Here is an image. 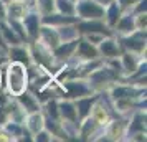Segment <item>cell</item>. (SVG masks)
I'll return each instance as SVG.
<instances>
[{
    "label": "cell",
    "instance_id": "cell-1",
    "mask_svg": "<svg viewBox=\"0 0 147 142\" xmlns=\"http://www.w3.org/2000/svg\"><path fill=\"white\" fill-rule=\"evenodd\" d=\"M25 69L20 65H13L10 68V73H8V86L10 91L13 94H22V91L25 89Z\"/></svg>",
    "mask_w": 147,
    "mask_h": 142
},
{
    "label": "cell",
    "instance_id": "cell-2",
    "mask_svg": "<svg viewBox=\"0 0 147 142\" xmlns=\"http://www.w3.org/2000/svg\"><path fill=\"white\" fill-rule=\"evenodd\" d=\"M78 12L84 18H99L102 15V8L98 3H93V2H83L78 7Z\"/></svg>",
    "mask_w": 147,
    "mask_h": 142
},
{
    "label": "cell",
    "instance_id": "cell-3",
    "mask_svg": "<svg viewBox=\"0 0 147 142\" xmlns=\"http://www.w3.org/2000/svg\"><path fill=\"white\" fill-rule=\"evenodd\" d=\"M25 27L28 28V33L32 36H36L38 35V17L36 15H30L25 18Z\"/></svg>",
    "mask_w": 147,
    "mask_h": 142
},
{
    "label": "cell",
    "instance_id": "cell-4",
    "mask_svg": "<svg viewBox=\"0 0 147 142\" xmlns=\"http://www.w3.org/2000/svg\"><path fill=\"white\" fill-rule=\"evenodd\" d=\"M80 55H81V56H84V58H94V56H96V50H94L89 43H86V41H81V45H80Z\"/></svg>",
    "mask_w": 147,
    "mask_h": 142
},
{
    "label": "cell",
    "instance_id": "cell-5",
    "mask_svg": "<svg viewBox=\"0 0 147 142\" xmlns=\"http://www.w3.org/2000/svg\"><path fill=\"white\" fill-rule=\"evenodd\" d=\"M60 108H61V114L65 116L66 119H74V117H76V111H74L73 104H69V102H63Z\"/></svg>",
    "mask_w": 147,
    "mask_h": 142
},
{
    "label": "cell",
    "instance_id": "cell-6",
    "mask_svg": "<svg viewBox=\"0 0 147 142\" xmlns=\"http://www.w3.org/2000/svg\"><path fill=\"white\" fill-rule=\"evenodd\" d=\"M102 53L107 55V56H116L117 55V46L114 41H102Z\"/></svg>",
    "mask_w": 147,
    "mask_h": 142
},
{
    "label": "cell",
    "instance_id": "cell-7",
    "mask_svg": "<svg viewBox=\"0 0 147 142\" xmlns=\"http://www.w3.org/2000/svg\"><path fill=\"white\" fill-rule=\"evenodd\" d=\"M81 30L83 32H102V23H99V22H91V23H83L81 25Z\"/></svg>",
    "mask_w": 147,
    "mask_h": 142
},
{
    "label": "cell",
    "instance_id": "cell-8",
    "mask_svg": "<svg viewBox=\"0 0 147 142\" xmlns=\"http://www.w3.org/2000/svg\"><path fill=\"white\" fill-rule=\"evenodd\" d=\"M68 88L71 89V96H80V94H84V93H86L88 89H86V86H83V84H81V83H78V84H76V83H68Z\"/></svg>",
    "mask_w": 147,
    "mask_h": 142
},
{
    "label": "cell",
    "instance_id": "cell-9",
    "mask_svg": "<svg viewBox=\"0 0 147 142\" xmlns=\"http://www.w3.org/2000/svg\"><path fill=\"white\" fill-rule=\"evenodd\" d=\"M20 101H22V104H23L28 111H36V104H35V101L28 94H22L20 96Z\"/></svg>",
    "mask_w": 147,
    "mask_h": 142
},
{
    "label": "cell",
    "instance_id": "cell-10",
    "mask_svg": "<svg viewBox=\"0 0 147 142\" xmlns=\"http://www.w3.org/2000/svg\"><path fill=\"white\" fill-rule=\"evenodd\" d=\"M91 104H93V99H83V101L78 102V108H80V114L86 116L91 109Z\"/></svg>",
    "mask_w": 147,
    "mask_h": 142
},
{
    "label": "cell",
    "instance_id": "cell-11",
    "mask_svg": "<svg viewBox=\"0 0 147 142\" xmlns=\"http://www.w3.org/2000/svg\"><path fill=\"white\" fill-rule=\"evenodd\" d=\"M107 17H109V23H116V22H117V17H119V8H117L116 3H113V5L109 7Z\"/></svg>",
    "mask_w": 147,
    "mask_h": 142
},
{
    "label": "cell",
    "instance_id": "cell-12",
    "mask_svg": "<svg viewBox=\"0 0 147 142\" xmlns=\"http://www.w3.org/2000/svg\"><path fill=\"white\" fill-rule=\"evenodd\" d=\"M126 46L134 48V50H142V48H144V40H142V38H140V40L129 38V40H126Z\"/></svg>",
    "mask_w": 147,
    "mask_h": 142
},
{
    "label": "cell",
    "instance_id": "cell-13",
    "mask_svg": "<svg viewBox=\"0 0 147 142\" xmlns=\"http://www.w3.org/2000/svg\"><path fill=\"white\" fill-rule=\"evenodd\" d=\"M144 129V122H142V116H137L136 119H134V124L132 127L129 129V132L132 134V132H136V131H142Z\"/></svg>",
    "mask_w": 147,
    "mask_h": 142
},
{
    "label": "cell",
    "instance_id": "cell-14",
    "mask_svg": "<svg viewBox=\"0 0 147 142\" xmlns=\"http://www.w3.org/2000/svg\"><path fill=\"white\" fill-rule=\"evenodd\" d=\"M58 7L65 13H73V5H69L68 0H58Z\"/></svg>",
    "mask_w": 147,
    "mask_h": 142
},
{
    "label": "cell",
    "instance_id": "cell-15",
    "mask_svg": "<svg viewBox=\"0 0 147 142\" xmlns=\"http://www.w3.org/2000/svg\"><path fill=\"white\" fill-rule=\"evenodd\" d=\"M47 23H61V22H73V18H63L61 15H53V17H48L45 18Z\"/></svg>",
    "mask_w": 147,
    "mask_h": 142
},
{
    "label": "cell",
    "instance_id": "cell-16",
    "mask_svg": "<svg viewBox=\"0 0 147 142\" xmlns=\"http://www.w3.org/2000/svg\"><path fill=\"white\" fill-rule=\"evenodd\" d=\"M119 28L122 32H131V28H132V18H131V17H126L124 20L121 22Z\"/></svg>",
    "mask_w": 147,
    "mask_h": 142
},
{
    "label": "cell",
    "instance_id": "cell-17",
    "mask_svg": "<svg viewBox=\"0 0 147 142\" xmlns=\"http://www.w3.org/2000/svg\"><path fill=\"white\" fill-rule=\"evenodd\" d=\"M12 58L20 61H27V53L22 51V50H12Z\"/></svg>",
    "mask_w": 147,
    "mask_h": 142
},
{
    "label": "cell",
    "instance_id": "cell-18",
    "mask_svg": "<svg viewBox=\"0 0 147 142\" xmlns=\"http://www.w3.org/2000/svg\"><path fill=\"white\" fill-rule=\"evenodd\" d=\"M30 122H32V124H30V127H32V129L35 131V132H36V131L40 129V126H41V119H40V116H33V117L30 119Z\"/></svg>",
    "mask_w": 147,
    "mask_h": 142
},
{
    "label": "cell",
    "instance_id": "cell-19",
    "mask_svg": "<svg viewBox=\"0 0 147 142\" xmlns=\"http://www.w3.org/2000/svg\"><path fill=\"white\" fill-rule=\"evenodd\" d=\"M2 32L5 33V36H7L8 40L12 41V43H17V40H18V38L15 36V33H13V32H12V30H8L7 27H2Z\"/></svg>",
    "mask_w": 147,
    "mask_h": 142
},
{
    "label": "cell",
    "instance_id": "cell-20",
    "mask_svg": "<svg viewBox=\"0 0 147 142\" xmlns=\"http://www.w3.org/2000/svg\"><path fill=\"white\" fill-rule=\"evenodd\" d=\"M73 48H74V45L71 43V45H65V46H61L60 50H58V55H68L69 51H73Z\"/></svg>",
    "mask_w": 147,
    "mask_h": 142
},
{
    "label": "cell",
    "instance_id": "cell-21",
    "mask_svg": "<svg viewBox=\"0 0 147 142\" xmlns=\"http://www.w3.org/2000/svg\"><path fill=\"white\" fill-rule=\"evenodd\" d=\"M124 61H126V69L127 71H134V61L131 60V56H124Z\"/></svg>",
    "mask_w": 147,
    "mask_h": 142
},
{
    "label": "cell",
    "instance_id": "cell-22",
    "mask_svg": "<svg viewBox=\"0 0 147 142\" xmlns=\"http://www.w3.org/2000/svg\"><path fill=\"white\" fill-rule=\"evenodd\" d=\"M41 7L45 8V10L53 8V0H41Z\"/></svg>",
    "mask_w": 147,
    "mask_h": 142
},
{
    "label": "cell",
    "instance_id": "cell-23",
    "mask_svg": "<svg viewBox=\"0 0 147 142\" xmlns=\"http://www.w3.org/2000/svg\"><path fill=\"white\" fill-rule=\"evenodd\" d=\"M50 139H51V137H48L47 132H41V134L36 135V141H50Z\"/></svg>",
    "mask_w": 147,
    "mask_h": 142
},
{
    "label": "cell",
    "instance_id": "cell-24",
    "mask_svg": "<svg viewBox=\"0 0 147 142\" xmlns=\"http://www.w3.org/2000/svg\"><path fill=\"white\" fill-rule=\"evenodd\" d=\"M48 111H50L51 116H56V106H55V102H50L48 104Z\"/></svg>",
    "mask_w": 147,
    "mask_h": 142
},
{
    "label": "cell",
    "instance_id": "cell-25",
    "mask_svg": "<svg viewBox=\"0 0 147 142\" xmlns=\"http://www.w3.org/2000/svg\"><path fill=\"white\" fill-rule=\"evenodd\" d=\"M3 122H5V111L0 109V124H3Z\"/></svg>",
    "mask_w": 147,
    "mask_h": 142
},
{
    "label": "cell",
    "instance_id": "cell-26",
    "mask_svg": "<svg viewBox=\"0 0 147 142\" xmlns=\"http://www.w3.org/2000/svg\"><path fill=\"white\" fill-rule=\"evenodd\" d=\"M0 17H3V5L0 3Z\"/></svg>",
    "mask_w": 147,
    "mask_h": 142
},
{
    "label": "cell",
    "instance_id": "cell-27",
    "mask_svg": "<svg viewBox=\"0 0 147 142\" xmlns=\"http://www.w3.org/2000/svg\"><path fill=\"white\" fill-rule=\"evenodd\" d=\"M101 3H109V2H111V0H99Z\"/></svg>",
    "mask_w": 147,
    "mask_h": 142
},
{
    "label": "cell",
    "instance_id": "cell-28",
    "mask_svg": "<svg viewBox=\"0 0 147 142\" xmlns=\"http://www.w3.org/2000/svg\"><path fill=\"white\" fill-rule=\"evenodd\" d=\"M0 45H2V46H3V43H2V38H0Z\"/></svg>",
    "mask_w": 147,
    "mask_h": 142
}]
</instances>
